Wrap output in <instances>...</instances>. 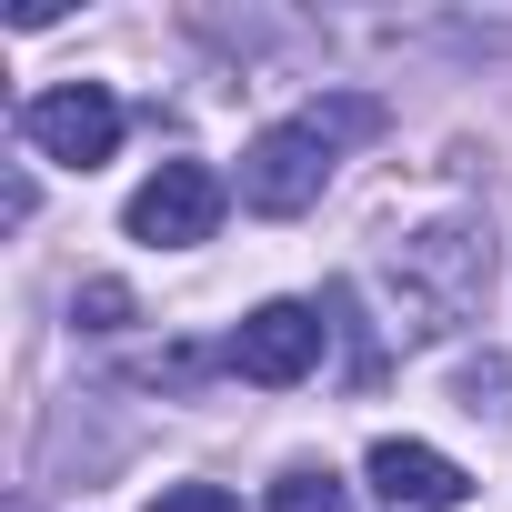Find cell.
<instances>
[{"label":"cell","instance_id":"obj_5","mask_svg":"<svg viewBox=\"0 0 512 512\" xmlns=\"http://www.w3.org/2000/svg\"><path fill=\"white\" fill-rule=\"evenodd\" d=\"M312 362H322V312L312 302H262V312L231 332V372L262 382V392H292Z\"/></svg>","mask_w":512,"mask_h":512},{"label":"cell","instance_id":"obj_3","mask_svg":"<svg viewBox=\"0 0 512 512\" xmlns=\"http://www.w3.org/2000/svg\"><path fill=\"white\" fill-rule=\"evenodd\" d=\"M21 141H31L41 161H71V171H101V161L121 151V101H111L101 81H61V91L21 101Z\"/></svg>","mask_w":512,"mask_h":512},{"label":"cell","instance_id":"obj_4","mask_svg":"<svg viewBox=\"0 0 512 512\" xmlns=\"http://www.w3.org/2000/svg\"><path fill=\"white\" fill-rule=\"evenodd\" d=\"M131 241H161V251H181V241H211V221H221V171L211 161H161L141 191H131Z\"/></svg>","mask_w":512,"mask_h":512},{"label":"cell","instance_id":"obj_1","mask_svg":"<svg viewBox=\"0 0 512 512\" xmlns=\"http://www.w3.org/2000/svg\"><path fill=\"white\" fill-rule=\"evenodd\" d=\"M382 292H392L402 342H442L492 292V231L482 221H422V231L382 241Z\"/></svg>","mask_w":512,"mask_h":512},{"label":"cell","instance_id":"obj_8","mask_svg":"<svg viewBox=\"0 0 512 512\" xmlns=\"http://www.w3.org/2000/svg\"><path fill=\"white\" fill-rule=\"evenodd\" d=\"M272 512H352V492H342L322 462H292V472L272 482Z\"/></svg>","mask_w":512,"mask_h":512},{"label":"cell","instance_id":"obj_9","mask_svg":"<svg viewBox=\"0 0 512 512\" xmlns=\"http://www.w3.org/2000/svg\"><path fill=\"white\" fill-rule=\"evenodd\" d=\"M71 312H81V332H121V322H131V292H121V282H81Z\"/></svg>","mask_w":512,"mask_h":512},{"label":"cell","instance_id":"obj_2","mask_svg":"<svg viewBox=\"0 0 512 512\" xmlns=\"http://www.w3.org/2000/svg\"><path fill=\"white\" fill-rule=\"evenodd\" d=\"M322 181H332V141H322L312 121H272L262 141L241 151V201L262 211V221L312 211V201H322Z\"/></svg>","mask_w":512,"mask_h":512},{"label":"cell","instance_id":"obj_10","mask_svg":"<svg viewBox=\"0 0 512 512\" xmlns=\"http://www.w3.org/2000/svg\"><path fill=\"white\" fill-rule=\"evenodd\" d=\"M151 512H241V502H231L221 482H171V492H161Z\"/></svg>","mask_w":512,"mask_h":512},{"label":"cell","instance_id":"obj_7","mask_svg":"<svg viewBox=\"0 0 512 512\" xmlns=\"http://www.w3.org/2000/svg\"><path fill=\"white\" fill-rule=\"evenodd\" d=\"M302 121H312L332 151H342V141H372V131H382V101H372V91H332V101H312Z\"/></svg>","mask_w":512,"mask_h":512},{"label":"cell","instance_id":"obj_6","mask_svg":"<svg viewBox=\"0 0 512 512\" xmlns=\"http://www.w3.org/2000/svg\"><path fill=\"white\" fill-rule=\"evenodd\" d=\"M372 492H382L392 512H452V502H472V472H462L452 452H432V442L382 432V442H372Z\"/></svg>","mask_w":512,"mask_h":512}]
</instances>
